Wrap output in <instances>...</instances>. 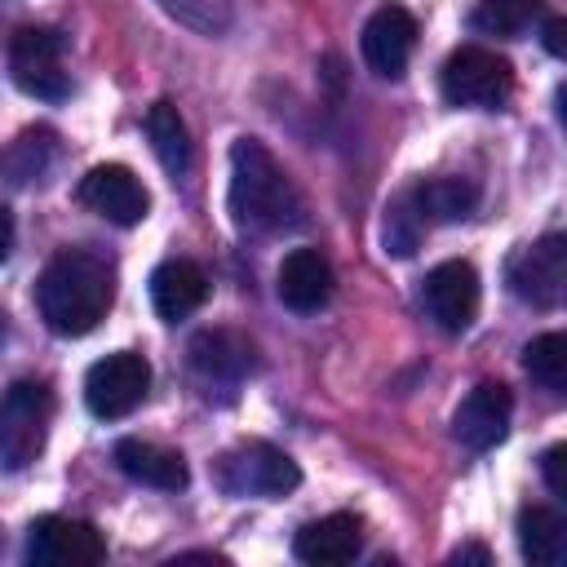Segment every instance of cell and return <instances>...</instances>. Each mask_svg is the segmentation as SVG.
Instances as JSON below:
<instances>
[{
	"instance_id": "obj_16",
	"label": "cell",
	"mask_w": 567,
	"mask_h": 567,
	"mask_svg": "<svg viewBox=\"0 0 567 567\" xmlns=\"http://www.w3.org/2000/svg\"><path fill=\"white\" fill-rule=\"evenodd\" d=\"M208 301V275L190 257H168L151 270V306L164 323L190 319Z\"/></svg>"
},
{
	"instance_id": "obj_29",
	"label": "cell",
	"mask_w": 567,
	"mask_h": 567,
	"mask_svg": "<svg viewBox=\"0 0 567 567\" xmlns=\"http://www.w3.org/2000/svg\"><path fill=\"white\" fill-rule=\"evenodd\" d=\"M13 252V217H9V208L0 204V261Z\"/></svg>"
},
{
	"instance_id": "obj_31",
	"label": "cell",
	"mask_w": 567,
	"mask_h": 567,
	"mask_svg": "<svg viewBox=\"0 0 567 567\" xmlns=\"http://www.w3.org/2000/svg\"><path fill=\"white\" fill-rule=\"evenodd\" d=\"M0 545H4V536H0Z\"/></svg>"
},
{
	"instance_id": "obj_12",
	"label": "cell",
	"mask_w": 567,
	"mask_h": 567,
	"mask_svg": "<svg viewBox=\"0 0 567 567\" xmlns=\"http://www.w3.org/2000/svg\"><path fill=\"white\" fill-rule=\"evenodd\" d=\"M509 416H514V394L501 381H478L452 412V434L461 447L470 452H487L509 434Z\"/></svg>"
},
{
	"instance_id": "obj_5",
	"label": "cell",
	"mask_w": 567,
	"mask_h": 567,
	"mask_svg": "<svg viewBox=\"0 0 567 567\" xmlns=\"http://www.w3.org/2000/svg\"><path fill=\"white\" fill-rule=\"evenodd\" d=\"M213 478L226 496H288L301 483V470L288 452L252 439L213 461Z\"/></svg>"
},
{
	"instance_id": "obj_27",
	"label": "cell",
	"mask_w": 567,
	"mask_h": 567,
	"mask_svg": "<svg viewBox=\"0 0 567 567\" xmlns=\"http://www.w3.org/2000/svg\"><path fill=\"white\" fill-rule=\"evenodd\" d=\"M563 465H567V447L554 443V447L540 456V474H545V487H549L554 496H567V474H563Z\"/></svg>"
},
{
	"instance_id": "obj_8",
	"label": "cell",
	"mask_w": 567,
	"mask_h": 567,
	"mask_svg": "<svg viewBox=\"0 0 567 567\" xmlns=\"http://www.w3.org/2000/svg\"><path fill=\"white\" fill-rule=\"evenodd\" d=\"M505 284L518 301L536 310H554L567 292V239L540 235L536 244H523L505 266Z\"/></svg>"
},
{
	"instance_id": "obj_23",
	"label": "cell",
	"mask_w": 567,
	"mask_h": 567,
	"mask_svg": "<svg viewBox=\"0 0 567 567\" xmlns=\"http://www.w3.org/2000/svg\"><path fill=\"white\" fill-rule=\"evenodd\" d=\"M53 155H58V133H53V128H27V133H18V142L0 155V173L22 186V182H35V177L49 168Z\"/></svg>"
},
{
	"instance_id": "obj_13",
	"label": "cell",
	"mask_w": 567,
	"mask_h": 567,
	"mask_svg": "<svg viewBox=\"0 0 567 567\" xmlns=\"http://www.w3.org/2000/svg\"><path fill=\"white\" fill-rule=\"evenodd\" d=\"M359 49H363V62L381 75V80H399L408 71V58L416 49V18L399 4H385L377 9L368 22H363V35H359Z\"/></svg>"
},
{
	"instance_id": "obj_26",
	"label": "cell",
	"mask_w": 567,
	"mask_h": 567,
	"mask_svg": "<svg viewBox=\"0 0 567 567\" xmlns=\"http://www.w3.org/2000/svg\"><path fill=\"white\" fill-rule=\"evenodd\" d=\"M173 18H182V22H190V27H199V31H221L226 22H230V0H159Z\"/></svg>"
},
{
	"instance_id": "obj_25",
	"label": "cell",
	"mask_w": 567,
	"mask_h": 567,
	"mask_svg": "<svg viewBox=\"0 0 567 567\" xmlns=\"http://www.w3.org/2000/svg\"><path fill=\"white\" fill-rule=\"evenodd\" d=\"M421 230H425V221H421V213H416L412 195H408V190H403V195H394V199L385 204V226H381L385 252H394V257H412V252H416V244H421Z\"/></svg>"
},
{
	"instance_id": "obj_30",
	"label": "cell",
	"mask_w": 567,
	"mask_h": 567,
	"mask_svg": "<svg viewBox=\"0 0 567 567\" xmlns=\"http://www.w3.org/2000/svg\"><path fill=\"white\" fill-rule=\"evenodd\" d=\"M452 563H492V554H487L483 545H465V549L452 554Z\"/></svg>"
},
{
	"instance_id": "obj_1",
	"label": "cell",
	"mask_w": 567,
	"mask_h": 567,
	"mask_svg": "<svg viewBox=\"0 0 567 567\" xmlns=\"http://www.w3.org/2000/svg\"><path fill=\"white\" fill-rule=\"evenodd\" d=\"M115 301V266L97 248H62L49 257L35 284V306L49 332L84 337L93 332Z\"/></svg>"
},
{
	"instance_id": "obj_17",
	"label": "cell",
	"mask_w": 567,
	"mask_h": 567,
	"mask_svg": "<svg viewBox=\"0 0 567 567\" xmlns=\"http://www.w3.org/2000/svg\"><path fill=\"white\" fill-rule=\"evenodd\" d=\"M115 465L124 478L142 483V487H159V492H182L186 487V461L173 447H159L151 439H120L115 443Z\"/></svg>"
},
{
	"instance_id": "obj_24",
	"label": "cell",
	"mask_w": 567,
	"mask_h": 567,
	"mask_svg": "<svg viewBox=\"0 0 567 567\" xmlns=\"http://www.w3.org/2000/svg\"><path fill=\"white\" fill-rule=\"evenodd\" d=\"M523 368L536 385H545L549 394L567 390V337L563 332H540L527 341L523 350Z\"/></svg>"
},
{
	"instance_id": "obj_19",
	"label": "cell",
	"mask_w": 567,
	"mask_h": 567,
	"mask_svg": "<svg viewBox=\"0 0 567 567\" xmlns=\"http://www.w3.org/2000/svg\"><path fill=\"white\" fill-rule=\"evenodd\" d=\"M412 204L421 213L425 226H447V221H465L478 204V186L470 177H456V173H443V177H425L416 182L412 190Z\"/></svg>"
},
{
	"instance_id": "obj_7",
	"label": "cell",
	"mask_w": 567,
	"mask_h": 567,
	"mask_svg": "<svg viewBox=\"0 0 567 567\" xmlns=\"http://www.w3.org/2000/svg\"><path fill=\"white\" fill-rule=\"evenodd\" d=\"M151 390V363L137 350H115L84 372V403L97 421L128 416Z\"/></svg>"
},
{
	"instance_id": "obj_9",
	"label": "cell",
	"mask_w": 567,
	"mask_h": 567,
	"mask_svg": "<svg viewBox=\"0 0 567 567\" xmlns=\"http://www.w3.org/2000/svg\"><path fill=\"white\" fill-rule=\"evenodd\" d=\"M27 558L35 567H97L106 558V540L84 518L44 514L27 527Z\"/></svg>"
},
{
	"instance_id": "obj_14",
	"label": "cell",
	"mask_w": 567,
	"mask_h": 567,
	"mask_svg": "<svg viewBox=\"0 0 567 567\" xmlns=\"http://www.w3.org/2000/svg\"><path fill=\"white\" fill-rule=\"evenodd\" d=\"M332 266L319 248H292L284 261H279V275H275V292L288 310L297 315H315L328 306L332 297Z\"/></svg>"
},
{
	"instance_id": "obj_15",
	"label": "cell",
	"mask_w": 567,
	"mask_h": 567,
	"mask_svg": "<svg viewBox=\"0 0 567 567\" xmlns=\"http://www.w3.org/2000/svg\"><path fill=\"white\" fill-rule=\"evenodd\" d=\"M292 554L310 567H341L363 554V523L354 514H323L292 536Z\"/></svg>"
},
{
	"instance_id": "obj_4",
	"label": "cell",
	"mask_w": 567,
	"mask_h": 567,
	"mask_svg": "<svg viewBox=\"0 0 567 567\" xmlns=\"http://www.w3.org/2000/svg\"><path fill=\"white\" fill-rule=\"evenodd\" d=\"M439 89L452 106H474V111H496L514 93V71L501 53L483 44H461L447 53L439 71Z\"/></svg>"
},
{
	"instance_id": "obj_6",
	"label": "cell",
	"mask_w": 567,
	"mask_h": 567,
	"mask_svg": "<svg viewBox=\"0 0 567 567\" xmlns=\"http://www.w3.org/2000/svg\"><path fill=\"white\" fill-rule=\"evenodd\" d=\"M9 75L27 97L40 102H62L71 93V71H66V40L49 27H22L9 40Z\"/></svg>"
},
{
	"instance_id": "obj_22",
	"label": "cell",
	"mask_w": 567,
	"mask_h": 567,
	"mask_svg": "<svg viewBox=\"0 0 567 567\" xmlns=\"http://www.w3.org/2000/svg\"><path fill=\"white\" fill-rule=\"evenodd\" d=\"M545 13V0H478L470 13V27L478 35L496 40H518L532 31V22Z\"/></svg>"
},
{
	"instance_id": "obj_2",
	"label": "cell",
	"mask_w": 567,
	"mask_h": 567,
	"mask_svg": "<svg viewBox=\"0 0 567 567\" xmlns=\"http://www.w3.org/2000/svg\"><path fill=\"white\" fill-rule=\"evenodd\" d=\"M230 217L239 230L275 235L301 221V195L288 182L284 164L266 151L257 137H235L230 146V190H226Z\"/></svg>"
},
{
	"instance_id": "obj_20",
	"label": "cell",
	"mask_w": 567,
	"mask_h": 567,
	"mask_svg": "<svg viewBox=\"0 0 567 567\" xmlns=\"http://www.w3.org/2000/svg\"><path fill=\"white\" fill-rule=\"evenodd\" d=\"M518 549L532 567H563L567 563V518L549 505H527L518 514Z\"/></svg>"
},
{
	"instance_id": "obj_21",
	"label": "cell",
	"mask_w": 567,
	"mask_h": 567,
	"mask_svg": "<svg viewBox=\"0 0 567 567\" xmlns=\"http://www.w3.org/2000/svg\"><path fill=\"white\" fill-rule=\"evenodd\" d=\"M146 137H151V151L159 155V164H164L173 177L190 168V133H186V120L177 115L173 102L159 97V102L146 111Z\"/></svg>"
},
{
	"instance_id": "obj_18",
	"label": "cell",
	"mask_w": 567,
	"mask_h": 567,
	"mask_svg": "<svg viewBox=\"0 0 567 567\" xmlns=\"http://www.w3.org/2000/svg\"><path fill=\"white\" fill-rule=\"evenodd\" d=\"M190 368L208 385H235L244 372H252V346L226 328H208L190 341Z\"/></svg>"
},
{
	"instance_id": "obj_28",
	"label": "cell",
	"mask_w": 567,
	"mask_h": 567,
	"mask_svg": "<svg viewBox=\"0 0 567 567\" xmlns=\"http://www.w3.org/2000/svg\"><path fill=\"white\" fill-rule=\"evenodd\" d=\"M545 49L554 58H563V49H567V18H545Z\"/></svg>"
},
{
	"instance_id": "obj_3",
	"label": "cell",
	"mask_w": 567,
	"mask_h": 567,
	"mask_svg": "<svg viewBox=\"0 0 567 567\" xmlns=\"http://www.w3.org/2000/svg\"><path fill=\"white\" fill-rule=\"evenodd\" d=\"M53 425V394L40 381H13L0 394V470H27Z\"/></svg>"
},
{
	"instance_id": "obj_10",
	"label": "cell",
	"mask_w": 567,
	"mask_h": 567,
	"mask_svg": "<svg viewBox=\"0 0 567 567\" xmlns=\"http://www.w3.org/2000/svg\"><path fill=\"white\" fill-rule=\"evenodd\" d=\"M478 270L470 261H439L425 279H421V306L434 319V328L443 332H465L478 315Z\"/></svg>"
},
{
	"instance_id": "obj_11",
	"label": "cell",
	"mask_w": 567,
	"mask_h": 567,
	"mask_svg": "<svg viewBox=\"0 0 567 567\" xmlns=\"http://www.w3.org/2000/svg\"><path fill=\"white\" fill-rule=\"evenodd\" d=\"M75 199L84 208H93L97 217L115 221V226H137L146 217V208H151V195H146L142 177L133 168H124V164H97V168H89L80 177V186H75Z\"/></svg>"
}]
</instances>
